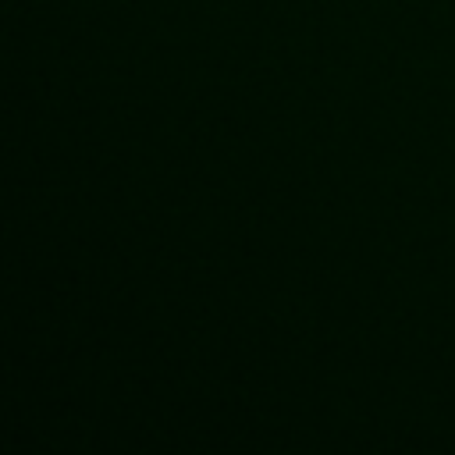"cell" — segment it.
<instances>
[]
</instances>
